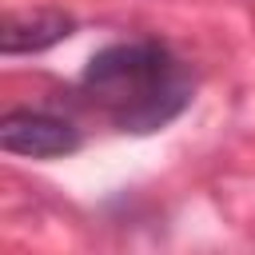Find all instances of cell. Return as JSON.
Listing matches in <instances>:
<instances>
[{
	"instance_id": "obj_1",
	"label": "cell",
	"mask_w": 255,
	"mask_h": 255,
	"mask_svg": "<svg viewBox=\"0 0 255 255\" xmlns=\"http://www.w3.org/2000/svg\"><path fill=\"white\" fill-rule=\"evenodd\" d=\"M80 96L124 135H151L191 104L183 60L155 36L116 40L80 72Z\"/></svg>"
},
{
	"instance_id": "obj_2",
	"label": "cell",
	"mask_w": 255,
	"mask_h": 255,
	"mask_svg": "<svg viewBox=\"0 0 255 255\" xmlns=\"http://www.w3.org/2000/svg\"><path fill=\"white\" fill-rule=\"evenodd\" d=\"M80 128L52 108H12L0 120V147L24 159H60L80 151Z\"/></svg>"
},
{
	"instance_id": "obj_3",
	"label": "cell",
	"mask_w": 255,
	"mask_h": 255,
	"mask_svg": "<svg viewBox=\"0 0 255 255\" xmlns=\"http://www.w3.org/2000/svg\"><path fill=\"white\" fill-rule=\"evenodd\" d=\"M76 32V20L68 12L56 8H40V12H12L4 20L0 32V52L4 56H24V52H44L60 40H68Z\"/></svg>"
}]
</instances>
